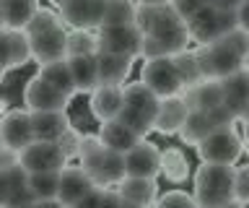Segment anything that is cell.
<instances>
[{
	"instance_id": "obj_1",
	"label": "cell",
	"mask_w": 249,
	"mask_h": 208,
	"mask_svg": "<svg viewBox=\"0 0 249 208\" xmlns=\"http://www.w3.org/2000/svg\"><path fill=\"white\" fill-rule=\"evenodd\" d=\"M156 110H159V96L148 91L140 81L122 86V110L117 114V120L132 128L140 138H145L153 130Z\"/></svg>"
},
{
	"instance_id": "obj_2",
	"label": "cell",
	"mask_w": 249,
	"mask_h": 208,
	"mask_svg": "<svg viewBox=\"0 0 249 208\" xmlns=\"http://www.w3.org/2000/svg\"><path fill=\"white\" fill-rule=\"evenodd\" d=\"M192 200L197 208H218L233 200V167L202 164L195 172Z\"/></svg>"
},
{
	"instance_id": "obj_3",
	"label": "cell",
	"mask_w": 249,
	"mask_h": 208,
	"mask_svg": "<svg viewBox=\"0 0 249 208\" xmlns=\"http://www.w3.org/2000/svg\"><path fill=\"white\" fill-rule=\"evenodd\" d=\"M200 65L202 81H221L226 76H233L239 71H247V57H241L239 52H233L229 44L221 39L213 44H202L200 50H195Z\"/></svg>"
},
{
	"instance_id": "obj_4",
	"label": "cell",
	"mask_w": 249,
	"mask_h": 208,
	"mask_svg": "<svg viewBox=\"0 0 249 208\" xmlns=\"http://www.w3.org/2000/svg\"><path fill=\"white\" fill-rule=\"evenodd\" d=\"M184 26H187V34H190V42L195 39L200 47L202 44L218 42L226 32H231V29H239L233 13H221V11H215L213 5H202L195 16H190L184 21Z\"/></svg>"
},
{
	"instance_id": "obj_5",
	"label": "cell",
	"mask_w": 249,
	"mask_h": 208,
	"mask_svg": "<svg viewBox=\"0 0 249 208\" xmlns=\"http://www.w3.org/2000/svg\"><path fill=\"white\" fill-rule=\"evenodd\" d=\"M202 159V164H221V167H233L244 153V146L236 135L231 133V128H218L208 138L195 146Z\"/></svg>"
},
{
	"instance_id": "obj_6",
	"label": "cell",
	"mask_w": 249,
	"mask_h": 208,
	"mask_svg": "<svg viewBox=\"0 0 249 208\" xmlns=\"http://www.w3.org/2000/svg\"><path fill=\"white\" fill-rule=\"evenodd\" d=\"M78 167L89 174V180L99 190H107L109 185H120L124 180V156L109 149H101L96 153H91V156L81 159Z\"/></svg>"
},
{
	"instance_id": "obj_7",
	"label": "cell",
	"mask_w": 249,
	"mask_h": 208,
	"mask_svg": "<svg viewBox=\"0 0 249 208\" xmlns=\"http://www.w3.org/2000/svg\"><path fill=\"white\" fill-rule=\"evenodd\" d=\"M140 39H143V34L135 29V24H127V26H99L96 47H99V52H104V55H122V57L135 60L138 50H140Z\"/></svg>"
},
{
	"instance_id": "obj_8",
	"label": "cell",
	"mask_w": 249,
	"mask_h": 208,
	"mask_svg": "<svg viewBox=\"0 0 249 208\" xmlns=\"http://www.w3.org/2000/svg\"><path fill=\"white\" fill-rule=\"evenodd\" d=\"M140 83L153 91L159 99L182 94V83H179V76L171 65V57H156V60H145L143 73H140Z\"/></svg>"
},
{
	"instance_id": "obj_9",
	"label": "cell",
	"mask_w": 249,
	"mask_h": 208,
	"mask_svg": "<svg viewBox=\"0 0 249 208\" xmlns=\"http://www.w3.org/2000/svg\"><path fill=\"white\" fill-rule=\"evenodd\" d=\"M190 44V34H187V26L179 24L174 29H166V32H159V34H148L140 39V50H138V57L143 60H156V57H171L177 52L187 50Z\"/></svg>"
},
{
	"instance_id": "obj_10",
	"label": "cell",
	"mask_w": 249,
	"mask_h": 208,
	"mask_svg": "<svg viewBox=\"0 0 249 208\" xmlns=\"http://www.w3.org/2000/svg\"><path fill=\"white\" fill-rule=\"evenodd\" d=\"M18 167L26 174H31V172H60L62 167H68V159L60 153L57 143L31 141L18 153Z\"/></svg>"
},
{
	"instance_id": "obj_11",
	"label": "cell",
	"mask_w": 249,
	"mask_h": 208,
	"mask_svg": "<svg viewBox=\"0 0 249 208\" xmlns=\"http://www.w3.org/2000/svg\"><path fill=\"white\" fill-rule=\"evenodd\" d=\"M104 11H107V0H68L60 5V21L62 26H73L81 32H91L99 29L104 21Z\"/></svg>"
},
{
	"instance_id": "obj_12",
	"label": "cell",
	"mask_w": 249,
	"mask_h": 208,
	"mask_svg": "<svg viewBox=\"0 0 249 208\" xmlns=\"http://www.w3.org/2000/svg\"><path fill=\"white\" fill-rule=\"evenodd\" d=\"M31 141H34V133H31V114L26 110H21V107L8 110L3 117H0V146H8V149L21 153Z\"/></svg>"
},
{
	"instance_id": "obj_13",
	"label": "cell",
	"mask_w": 249,
	"mask_h": 208,
	"mask_svg": "<svg viewBox=\"0 0 249 208\" xmlns=\"http://www.w3.org/2000/svg\"><path fill=\"white\" fill-rule=\"evenodd\" d=\"M124 156V177H145V180H156L161 174L159 169V156L161 149L151 141H140L138 146H132Z\"/></svg>"
},
{
	"instance_id": "obj_14",
	"label": "cell",
	"mask_w": 249,
	"mask_h": 208,
	"mask_svg": "<svg viewBox=\"0 0 249 208\" xmlns=\"http://www.w3.org/2000/svg\"><path fill=\"white\" fill-rule=\"evenodd\" d=\"M179 24H184V21L177 16L169 3H161V5H140V3H135V29L143 37L166 32V29H174Z\"/></svg>"
},
{
	"instance_id": "obj_15",
	"label": "cell",
	"mask_w": 249,
	"mask_h": 208,
	"mask_svg": "<svg viewBox=\"0 0 249 208\" xmlns=\"http://www.w3.org/2000/svg\"><path fill=\"white\" fill-rule=\"evenodd\" d=\"M23 104H26V112H65L68 99L57 94L44 78L34 76L23 86Z\"/></svg>"
},
{
	"instance_id": "obj_16",
	"label": "cell",
	"mask_w": 249,
	"mask_h": 208,
	"mask_svg": "<svg viewBox=\"0 0 249 208\" xmlns=\"http://www.w3.org/2000/svg\"><path fill=\"white\" fill-rule=\"evenodd\" d=\"M218 86H221L223 107L231 114V120L247 117V107H249V76H247V71L226 76V78L218 81Z\"/></svg>"
},
{
	"instance_id": "obj_17",
	"label": "cell",
	"mask_w": 249,
	"mask_h": 208,
	"mask_svg": "<svg viewBox=\"0 0 249 208\" xmlns=\"http://www.w3.org/2000/svg\"><path fill=\"white\" fill-rule=\"evenodd\" d=\"M65 39H68L65 26H57V29H50V32H42L36 37H29L31 60H36L39 68L47 63L65 60Z\"/></svg>"
},
{
	"instance_id": "obj_18",
	"label": "cell",
	"mask_w": 249,
	"mask_h": 208,
	"mask_svg": "<svg viewBox=\"0 0 249 208\" xmlns=\"http://www.w3.org/2000/svg\"><path fill=\"white\" fill-rule=\"evenodd\" d=\"M91 190H96V185L89 180V174L81 167H62L57 172V200L65 208H70L83 195H89Z\"/></svg>"
},
{
	"instance_id": "obj_19",
	"label": "cell",
	"mask_w": 249,
	"mask_h": 208,
	"mask_svg": "<svg viewBox=\"0 0 249 208\" xmlns=\"http://www.w3.org/2000/svg\"><path fill=\"white\" fill-rule=\"evenodd\" d=\"M187 114H190V107H187L182 94L159 99V110H156V120H153V130L161 135H174L179 133V128L184 125Z\"/></svg>"
},
{
	"instance_id": "obj_20",
	"label": "cell",
	"mask_w": 249,
	"mask_h": 208,
	"mask_svg": "<svg viewBox=\"0 0 249 208\" xmlns=\"http://www.w3.org/2000/svg\"><path fill=\"white\" fill-rule=\"evenodd\" d=\"M101 138V143H104V149L109 151H117V153H127L132 146H138L143 138H140L132 128H127L124 122L120 120H107V122H101V130L96 133Z\"/></svg>"
},
{
	"instance_id": "obj_21",
	"label": "cell",
	"mask_w": 249,
	"mask_h": 208,
	"mask_svg": "<svg viewBox=\"0 0 249 208\" xmlns=\"http://www.w3.org/2000/svg\"><path fill=\"white\" fill-rule=\"evenodd\" d=\"M91 114L99 122L114 120L122 110V86H104L99 83L96 89L91 91Z\"/></svg>"
},
{
	"instance_id": "obj_22",
	"label": "cell",
	"mask_w": 249,
	"mask_h": 208,
	"mask_svg": "<svg viewBox=\"0 0 249 208\" xmlns=\"http://www.w3.org/2000/svg\"><path fill=\"white\" fill-rule=\"evenodd\" d=\"M29 114H31V133H34V141L54 143L70 128L68 112H29Z\"/></svg>"
},
{
	"instance_id": "obj_23",
	"label": "cell",
	"mask_w": 249,
	"mask_h": 208,
	"mask_svg": "<svg viewBox=\"0 0 249 208\" xmlns=\"http://www.w3.org/2000/svg\"><path fill=\"white\" fill-rule=\"evenodd\" d=\"M182 91H184L182 96H184L187 107H190V112H210L223 104L218 81H197L195 86L182 89Z\"/></svg>"
},
{
	"instance_id": "obj_24",
	"label": "cell",
	"mask_w": 249,
	"mask_h": 208,
	"mask_svg": "<svg viewBox=\"0 0 249 208\" xmlns=\"http://www.w3.org/2000/svg\"><path fill=\"white\" fill-rule=\"evenodd\" d=\"M96 71H99V83L104 86H124L127 76L132 73V60L122 55H96Z\"/></svg>"
},
{
	"instance_id": "obj_25",
	"label": "cell",
	"mask_w": 249,
	"mask_h": 208,
	"mask_svg": "<svg viewBox=\"0 0 249 208\" xmlns=\"http://www.w3.org/2000/svg\"><path fill=\"white\" fill-rule=\"evenodd\" d=\"M70 68L75 94H91L99 86V71H96V55L91 57H65Z\"/></svg>"
},
{
	"instance_id": "obj_26",
	"label": "cell",
	"mask_w": 249,
	"mask_h": 208,
	"mask_svg": "<svg viewBox=\"0 0 249 208\" xmlns=\"http://www.w3.org/2000/svg\"><path fill=\"white\" fill-rule=\"evenodd\" d=\"M117 192L122 200H130V203L153 206L159 198V185H156V180H145V177H124Z\"/></svg>"
},
{
	"instance_id": "obj_27",
	"label": "cell",
	"mask_w": 249,
	"mask_h": 208,
	"mask_svg": "<svg viewBox=\"0 0 249 208\" xmlns=\"http://www.w3.org/2000/svg\"><path fill=\"white\" fill-rule=\"evenodd\" d=\"M159 169H161V174L166 177L169 182H174V185L187 182V177H190V161H187V153L182 149H177V146L163 149L161 156H159Z\"/></svg>"
},
{
	"instance_id": "obj_28",
	"label": "cell",
	"mask_w": 249,
	"mask_h": 208,
	"mask_svg": "<svg viewBox=\"0 0 249 208\" xmlns=\"http://www.w3.org/2000/svg\"><path fill=\"white\" fill-rule=\"evenodd\" d=\"M39 78H44L50 86L62 94L70 102L75 96V86H73V78H70V68H68V60H57V63H47L39 68Z\"/></svg>"
},
{
	"instance_id": "obj_29",
	"label": "cell",
	"mask_w": 249,
	"mask_h": 208,
	"mask_svg": "<svg viewBox=\"0 0 249 208\" xmlns=\"http://www.w3.org/2000/svg\"><path fill=\"white\" fill-rule=\"evenodd\" d=\"M3 5V29H23L39 8V0H0Z\"/></svg>"
},
{
	"instance_id": "obj_30",
	"label": "cell",
	"mask_w": 249,
	"mask_h": 208,
	"mask_svg": "<svg viewBox=\"0 0 249 208\" xmlns=\"http://www.w3.org/2000/svg\"><path fill=\"white\" fill-rule=\"evenodd\" d=\"M213 130H218V128H215V122L210 120L208 112H190L184 120V125L179 128V135H182V141L187 146H197L202 138H208Z\"/></svg>"
},
{
	"instance_id": "obj_31",
	"label": "cell",
	"mask_w": 249,
	"mask_h": 208,
	"mask_svg": "<svg viewBox=\"0 0 249 208\" xmlns=\"http://www.w3.org/2000/svg\"><path fill=\"white\" fill-rule=\"evenodd\" d=\"M8 182H11V188H8V200L3 208H29L34 203V198L29 192V185H26V172L21 167L8 172Z\"/></svg>"
},
{
	"instance_id": "obj_32",
	"label": "cell",
	"mask_w": 249,
	"mask_h": 208,
	"mask_svg": "<svg viewBox=\"0 0 249 208\" xmlns=\"http://www.w3.org/2000/svg\"><path fill=\"white\" fill-rule=\"evenodd\" d=\"M171 65H174V71L179 76L182 89H190L197 81H202L200 65H197V55H195L192 50H182V52H177V55H171Z\"/></svg>"
},
{
	"instance_id": "obj_33",
	"label": "cell",
	"mask_w": 249,
	"mask_h": 208,
	"mask_svg": "<svg viewBox=\"0 0 249 208\" xmlns=\"http://www.w3.org/2000/svg\"><path fill=\"white\" fill-rule=\"evenodd\" d=\"M96 52H99V47H96V34L93 32H81V29L68 32L65 57H91Z\"/></svg>"
},
{
	"instance_id": "obj_34",
	"label": "cell",
	"mask_w": 249,
	"mask_h": 208,
	"mask_svg": "<svg viewBox=\"0 0 249 208\" xmlns=\"http://www.w3.org/2000/svg\"><path fill=\"white\" fill-rule=\"evenodd\" d=\"M26 185L34 200L57 198V172H31L26 174Z\"/></svg>"
},
{
	"instance_id": "obj_35",
	"label": "cell",
	"mask_w": 249,
	"mask_h": 208,
	"mask_svg": "<svg viewBox=\"0 0 249 208\" xmlns=\"http://www.w3.org/2000/svg\"><path fill=\"white\" fill-rule=\"evenodd\" d=\"M135 24V3L132 0H107L101 26H127Z\"/></svg>"
},
{
	"instance_id": "obj_36",
	"label": "cell",
	"mask_w": 249,
	"mask_h": 208,
	"mask_svg": "<svg viewBox=\"0 0 249 208\" xmlns=\"http://www.w3.org/2000/svg\"><path fill=\"white\" fill-rule=\"evenodd\" d=\"M11 39V68H23L31 60V44L23 29H8Z\"/></svg>"
},
{
	"instance_id": "obj_37",
	"label": "cell",
	"mask_w": 249,
	"mask_h": 208,
	"mask_svg": "<svg viewBox=\"0 0 249 208\" xmlns=\"http://www.w3.org/2000/svg\"><path fill=\"white\" fill-rule=\"evenodd\" d=\"M57 26H62L57 13L50 11V8H36L34 16L29 19V24L23 26V32H26V37H36L42 32H50V29H57Z\"/></svg>"
},
{
	"instance_id": "obj_38",
	"label": "cell",
	"mask_w": 249,
	"mask_h": 208,
	"mask_svg": "<svg viewBox=\"0 0 249 208\" xmlns=\"http://www.w3.org/2000/svg\"><path fill=\"white\" fill-rule=\"evenodd\" d=\"M81 138H83L81 130H75L73 125H70L54 143H57V149H60L62 156H65V159H73V156H78V151H81Z\"/></svg>"
},
{
	"instance_id": "obj_39",
	"label": "cell",
	"mask_w": 249,
	"mask_h": 208,
	"mask_svg": "<svg viewBox=\"0 0 249 208\" xmlns=\"http://www.w3.org/2000/svg\"><path fill=\"white\" fill-rule=\"evenodd\" d=\"M153 208H197V206H195L192 195H187V192H182V190H169L166 195L156 198Z\"/></svg>"
},
{
	"instance_id": "obj_40",
	"label": "cell",
	"mask_w": 249,
	"mask_h": 208,
	"mask_svg": "<svg viewBox=\"0 0 249 208\" xmlns=\"http://www.w3.org/2000/svg\"><path fill=\"white\" fill-rule=\"evenodd\" d=\"M221 42L229 44V47L233 52H239L241 57H247V52H249V32L247 29H231V32H226L221 37Z\"/></svg>"
},
{
	"instance_id": "obj_41",
	"label": "cell",
	"mask_w": 249,
	"mask_h": 208,
	"mask_svg": "<svg viewBox=\"0 0 249 208\" xmlns=\"http://www.w3.org/2000/svg\"><path fill=\"white\" fill-rule=\"evenodd\" d=\"M233 200H239V203L249 200V169L247 167L233 169Z\"/></svg>"
},
{
	"instance_id": "obj_42",
	"label": "cell",
	"mask_w": 249,
	"mask_h": 208,
	"mask_svg": "<svg viewBox=\"0 0 249 208\" xmlns=\"http://www.w3.org/2000/svg\"><path fill=\"white\" fill-rule=\"evenodd\" d=\"M169 5L174 8V13L182 21H187L190 16H195V13L202 8V3H197V0H169Z\"/></svg>"
},
{
	"instance_id": "obj_43",
	"label": "cell",
	"mask_w": 249,
	"mask_h": 208,
	"mask_svg": "<svg viewBox=\"0 0 249 208\" xmlns=\"http://www.w3.org/2000/svg\"><path fill=\"white\" fill-rule=\"evenodd\" d=\"M104 149V143H101V138L99 135H93V133H86L81 138V151H78V159H86V156H91V153H96Z\"/></svg>"
},
{
	"instance_id": "obj_44",
	"label": "cell",
	"mask_w": 249,
	"mask_h": 208,
	"mask_svg": "<svg viewBox=\"0 0 249 208\" xmlns=\"http://www.w3.org/2000/svg\"><path fill=\"white\" fill-rule=\"evenodd\" d=\"M0 71H11V39L8 29H0Z\"/></svg>"
},
{
	"instance_id": "obj_45",
	"label": "cell",
	"mask_w": 249,
	"mask_h": 208,
	"mask_svg": "<svg viewBox=\"0 0 249 208\" xmlns=\"http://www.w3.org/2000/svg\"><path fill=\"white\" fill-rule=\"evenodd\" d=\"M16 167H18V151L0 146V172H11Z\"/></svg>"
},
{
	"instance_id": "obj_46",
	"label": "cell",
	"mask_w": 249,
	"mask_h": 208,
	"mask_svg": "<svg viewBox=\"0 0 249 208\" xmlns=\"http://www.w3.org/2000/svg\"><path fill=\"white\" fill-rule=\"evenodd\" d=\"M122 206V198L117 190H101V200H99V208H120Z\"/></svg>"
},
{
	"instance_id": "obj_47",
	"label": "cell",
	"mask_w": 249,
	"mask_h": 208,
	"mask_svg": "<svg viewBox=\"0 0 249 208\" xmlns=\"http://www.w3.org/2000/svg\"><path fill=\"white\" fill-rule=\"evenodd\" d=\"M99 200H101V190H91L89 195H83L81 200H75L70 208H99Z\"/></svg>"
},
{
	"instance_id": "obj_48",
	"label": "cell",
	"mask_w": 249,
	"mask_h": 208,
	"mask_svg": "<svg viewBox=\"0 0 249 208\" xmlns=\"http://www.w3.org/2000/svg\"><path fill=\"white\" fill-rule=\"evenodd\" d=\"M244 3L247 0H213L210 5H213L215 11H221V13H236Z\"/></svg>"
},
{
	"instance_id": "obj_49",
	"label": "cell",
	"mask_w": 249,
	"mask_h": 208,
	"mask_svg": "<svg viewBox=\"0 0 249 208\" xmlns=\"http://www.w3.org/2000/svg\"><path fill=\"white\" fill-rule=\"evenodd\" d=\"M8 188H11V182H8V172H0V208H3L5 200H8Z\"/></svg>"
},
{
	"instance_id": "obj_50",
	"label": "cell",
	"mask_w": 249,
	"mask_h": 208,
	"mask_svg": "<svg viewBox=\"0 0 249 208\" xmlns=\"http://www.w3.org/2000/svg\"><path fill=\"white\" fill-rule=\"evenodd\" d=\"M29 208H65V206H62L57 198H52V200H34Z\"/></svg>"
},
{
	"instance_id": "obj_51",
	"label": "cell",
	"mask_w": 249,
	"mask_h": 208,
	"mask_svg": "<svg viewBox=\"0 0 249 208\" xmlns=\"http://www.w3.org/2000/svg\"><path fill=\"white\" fill-rule=\"evenodd\" d=\"M218 208H247V203H239V200H229V203L218 206Z\"/></svg>"
},
{
	"instance_id": "obj_52",
	"label": "cell",
	"mask_w": 249,
	"mask_h": 208,
	"mask_svg": "<svg viewBox=\"0 0 249 208\" xmlns=\"http://www.w3.org/2000/svg\"><path fill=\"white\" fill-rule=\"evenodd\" d=\"M120 208H153V206H138V203H130V200H122Z\"/></svg>"
},
{
	"instance_id": "obj_53",
	"label": "cell",
	"mask_w": 249,
	"mask_h": 208,
	"mask_svg": "<svg viewBox=\"0 0 249 208\" xmlns=\"http://www.w3.org/2000/svg\"><path fill=\"white\" fill-rule=\"evenodd\" d=\"M140 5H161V3H169V0H138Z\"/></svg>"
},
{
	"instance_id": "obj_54",
	"label": "cell",
	"mask_w": 249,
	"mask_h": 208,
	"mask_svg": "<svg viewBox=\"0 0 249 208\" xmlns=\"http://www.w3.org/2000/svg\"><path fill=\"white\" fill-rule=\"evenodd\" d=\"M50 3H54V5L60 8V5H62V3H68V0H50Z\"/></svg>"
},
{
	"instance_id": "obj_55",
	"label": "cell",
	"mask_w": 249,
	"mask_h": 208,
	"mask_svg": "<svg viewBox=\"0 0 249 208\" xmlns=\"http://www.w3.org/2000/svg\"><path fill=\"white\" fill-rule=\"evenodd\" d=\"M0 29H3V5H0Z\"/></svg>"
},
{
	"instance_id": "obj_56",
	"label": "cell",
	"mask_w": 249,
	"mask_h": 208,
	"mask_svg": "<svg viewBox=\"0 0 249 208\" xmlns=\"http://www.w3.org/2000/svg\"><path fill=\"white\" fill-rule=\"evenodd\" d=\"M197 3H202V5H210V3H213V0H197Z\"/></svg>"
},
{
	"instance_id": "obj_57",
	"label": "cell",
	"mask_w": 249,
	"mask_h": 208,
	"mask_svg": "<svg viewBox=\"0 0 249 208\" xmlns=\"http://www.w3.org/2000/svg\"><path fill=\"white\" fill-rule=\"evenodd\" d=\"M5 110V102H3V99H0V112H3Z\"/></svg>"
},
{
	"instance_id": "obj_58",
	"label": "cell",
	"mask_w": 249,
	"mask_h": 208,
	"mask_svg": "<svg viewBox=\"0 0 249 208\" xmlns=\"http://www.w3.org/2000/svg\"><path fill=\"white\" fill-rule=\"evenodd\" d=\"M3 76H5V73H3V71H0V81H3Z\"/></svg>"
}]
</instances>
